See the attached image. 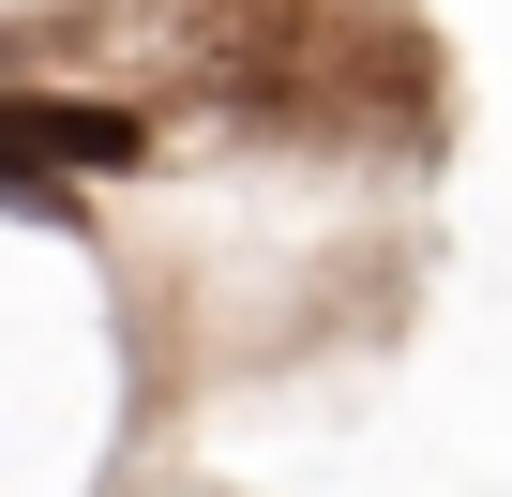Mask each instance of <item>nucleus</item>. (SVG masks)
Here are the masks:
<instances>
[{
  "mask_svg": "<svg viewBox=\"0 0 512 497\" xmlns=\"http://www.w3.org/2000/svg\"><path fill=\"white\" fill-rule=\"evenodd\" d=\"M0 151L16 166H136V106H91V91H0Z\"/></svg>",
  "mask_w": 512,
  "mask_h": 497,
  "instance_id": "nucleus-1",
  "label": "nucleus"
},
{
  "mask_svg": "<svg viewBox=\"0 0 512 497\" xmlns=\"http://www.w3.org/2000/svg\"><path fill=\"white\" fill-rule=\"evenodd\" d=\"M0 211H61V181H46V166H16V151H0Z\"/></svg>",
  "mask_w": 512,
  "mask_h": 497,
  "instance_id": "nucleus-2",
  "label": "nucleus"
}]
</instances>
